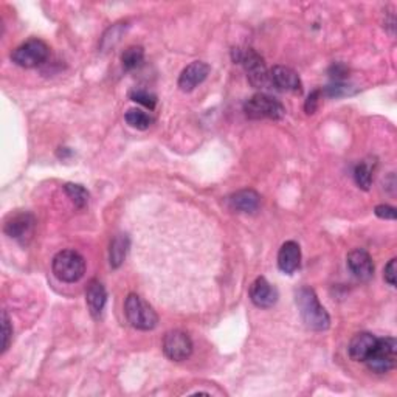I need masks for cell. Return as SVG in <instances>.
Segmentation results:
<instances>
[{
    "mask_svg": "<svg viewBox=\"0 0 397 397\" xmlns=\"http://www.w3.org/2000/svg\"><path fill=\"white\" fill-rule=\"evenodd\" d=\"M297 306L299 315L309 329L326 331L331 326V316L320 304L319 297L312 289L301 287L297 292Z\"/></svg>",
    "mask_w": 397,
    "mask_h": 397,
    "instance_id": "obj_1",
    "label": "cell"
},
{
    "mask_svg": "<svg viewBox=\"0 0 397 397\" xmlns=\"http://www.w3.org/2000/svg\"><path fill=\"white\" fill-rule=\"evenodd\" d=\"M125 315L132 328L140 331H153L158 323V315L143 298L137 294L128 295L125 301Z\"/></svg>",
    "mask_w": 397,
    "mask_h": 397,
    "instance_id": "obj_2",
    "label": "cell"
},
{
    "mask_svg": "<svg viewBox=\"0 0 397 397\" xmlns=\"http://www.w3.org/2000/svg\"><path fill=\"white\" fill-rule=\"evenodd\" d=\"M55 277L63 282H78L86 273V261L78 252L63 250L59 252L51 264Z\"/></svg>",
    "mask_w": 397,
    "mask_h": 397,
    "instance_id": "obj_3",
    "label": "cell"
},
{
    "mask_svg": "<svg viewBox=\"0 0 397 397\" xmlns=\"http://www.w3.org/2000/svg\"><path fill=\"white\" fill-rule=\"evenodd\" d=\"M233 61L237 64L244 66L245 72H247V78H249V81L253 87H266L270 84L269 83V70L266 67V63H264V59L254 50L234 48Z\"/></svg>",
    "mask_w": 397,
    "mask_h": 397,
    "instance_id": "obj_4",
    "label": "cell"
},
{
    "mask_svg": "<svg viewBox=\"0 0 397 397\" xmlns=\"http://www.w3.org/2000/svg\"><path fill=\"white\" fill-rule=\"evenodd\" d=\"M244 112L250 120H281L286 115V109L277 98L267 93H257L244 104Z\"/></svg>",
    "mask_w": 397,
    "mask_h": 397,
    "instance_id": "obj_5",
    "label": "cell"
},
{
    "mask_svg": "<svg viewBox=\"0 0 397 397\" xmlns=\"http://www.w3.org/2000/svg\"><path fill=\"white\" fill-rule=\"evenodd\" d=\"M50 56V48L41 39H30L24 42L11 53V61L19 67L34 68L42 66Z\"/></svg>",
    "mask_w": 397,
    "mask_h": 397,
    "instance_id": "obj_6",
    "label": "cell"
},
{
    "mask_svg": "<svg viewBox=\"0 0 397 397\" xmlns=\"http://www.w3.org/2000/svg\"><path fill=\"white\" fill-rule=\"evenodd\" d=\"M397 360V341L393 337H385V339H377V345L374 351L371 352L365 364L371 371L377 374H383L391 371L396 366Z\"/></svg>",
    "mask_w": 397,
    "mask_h": 397,
    "instance_id": "obj_7",
    "label": "cell"
},
{
    "mask_svg": "<svg viewBox=\"0 0 397 397\" xmlns=\"http://www.w3.org/2000/svg\"><path fill=\"white\" fill-rule=\"evenodd\" d=\"M165 356L172 361H183L192 354V341L183 331H170L163 339Z\"/></svg>",
    "mask_w": 397,
    "mask_h": 397,
    "instance_id": "obj_8",
    "label": "cell"
},
{
    "mask_svg": "<svg viewBox=\"0 0 397 397\" xmlns=\"http://www.w3.org/2000/svg\"><path fill=\"white\" fill-rule=\"evenodd\" d=\"M34 225L36 219L30 213H16L6 219L4 232L11 237V239L19 241L21 244H26L34 233Z\"/></svg>",
    "mask_w": 397,
    "mask_h": 397,
    "instance_id": "obj_9",
    "label": "cell"
},
{
    "mask_svg": "<svg viewBox=\"0 0 397 397\" xmlns=\"http://www.w3.org/2000/svg\"><path fill=\"white\" fill-rule=\"evenodd\" d=\"M269 83L281 92L301 93L303 84L294 68L286 66H275L269 72Z\"/></svg>",
    "mask_w": 397,
    "mask_h": 397,
    "instance_id": "obj_10",
    "label": "cell"
},
{
    "mask_svg": "<svg viewBox=\"0 0 397 397\" xmlns=\"http://www.w3.org/2000/svg\"><path fill=\"white\" fill-rule=\"evenodd\" d=\"M348 269L359 281H369L374 277V262L364 249H356L348 254Z\"/></svg>",
    "mask_w": 397,
    "mask_h": 397,
    "instance_id": "obj_11",
    "label": "cell"
},
{
    "mask_svg": "<svg viewBox=\"0 0 397 397\" xmlns=\"http://www.w3.org/2000/svg\"><path fill=\"white\" fill-rule=\"evenodd\" d=\"M210 66L202 61H194L179 76V89L182 92H192L210 75Z\"/></svg>",
    "mask_w": 397,
    "mask_h": 397,
    "instance_id": "obj_12",
    "label": "cell"
},
{
    "mask_svg": "<svg viewBox=\"0 0 397 397\" xmlns=\"http://www.w3.org/2000/svg\"><path fill=\"white\" fill-rule=\"evenodd\" d=\"M250 298L253 304L259 309L273 307L278 301V290L266 278H257L250 287Z\"/></svg>",
    "mask_w": 397,
    "mask_h": 397,
    "instance_id": "obj_13",
    "label": "cell"
},
{
    "mask_svg": "<svg viewBox=\"0 0 397 397\" xmlns=\"http://www.w3.org/2000/svg\"><path fill=\"white\" fill-rule=\"evenodd\" d=\"M301 266V249L295 241H287L281 245L278 253V267L282 273L292 275Z\"/></svg>",
    "mask_w": 397,
    "mask_h": 397,
    "instance_id": "obj_14",
    "label": "cell"
},
{
    "mask_svg": "<svg viewBox=\"0 0 397 397\" xmlns=\"http://www.w3.org/2000/svg\"><path fill=\"white\" fill-rule=\"evenodd\" d=\"M377 345V337L369 332H359L349 341L348 352L354 361H365Z\"/></svg>",
    "mask_w": 397,
    "mask_h": 397,
    "instance_id": "obj_15",
    "label": "cell"
},
{
    "mask_svg": "<svg viewBox=\"0 0 397 397\" xmlns=\"http://www.w3.org/2000/svg\"><path fill=\"white\" fill-rule=\"evenodd\" d=\"M105 301H108V294H105L104 286L98 279H92L86 287V303L93 319H100Z\"/></svg>",
    "mask_w": 397,
    "mask_h": 397,
    "instance_id": "obj_16",
    "label": "cell"
},
{
    "mask_svg": "<svg viewBox=\"0 0 397 397\" xmlns=\"http://www.w3.org/2000/svg\"><path fill=\"white\" fill-rule=\"evenodd\" d=\"M228 204L239 213H254L261 205V196L254 190H241L228 197Z\"/></svg>",
    "mask_w": 397,
    "mask_h": 397,
    "instance_id": "obj_17",
    "label": "cell"
},
{
    "mask_svg": "<svg viewBox=\"0 0 397 397\" xmlns=\"http://www.w3.org/2000/svg\"><path fill=\"white\" fill-rule=\"evenodd\" d=\"M129 250V237L128 234H118L110 242L109 259L112 269H118L126 259V254Z\"/></svg>",
    "mask_w": 397,
    "mask_h": 397,
    "instance_id": "obj_18",
    "label": "cell"
},
{
    "mask_svg": "<svg viewBox=\"0 0 397 397\" xmlns=\"http://www.w3.org/2000/svg\"><path fill=\"white\" fill-rule=\"evenodd\" d=\"M64 191L68 196V199L73 202V205L79 210H83L89 204V191H87L83 185L78 183H66L64 185Z\"/></svg>",
    "mask_w": 397,
    "mask_h": 397,
    "instance_id": "obj_19",
    "label": "cell"
},
{
    "mask_svg": "<svg viewBox=\"0 0 397 397\" xmlns=\"http://www.w3.org/2000/svg\"><path fill=\"white\" fill-rule=\"evenodd\" d=\"M143 61H145V50L140 46L128 47L125 53L121 55V63L125 70H134L143 64Z\"/></svg>",
    "mask_w": 397,
    "mask_h": 397,
    "instance_id": "obj_20",
    "label": "cell"
},
{
    "mask_svg": "<svg viewBox=\"0 0 397 397\" xmlns=\"http://www.w3.org/2000/svg\"><path fill=\"white\" fill-rule=\"evenodd\" d=\"M125 118L130 128H135L138 130H146L154 123V118L151 115H148L146 112L140 109H129Z\"/></svg>",
    "mask_w": 397,
    "mask_h": 397,
    "instance_id": "obj_21",
    "label": "cell"
},
{
    "mask_svg": "<svg viewBox=\"0 0 397 397\" xmlns=\"http://www.w3.org/2000/svg\"><path fill=\"white\" fill-rule=\"evenodd\" d=\"M354 180L357 183V187L361 188L364 191H368L371 188V182H373V171L371 166L368 163H360L356 166L354 170Z\"/></svg>",
    "mask_w": 397,
    "mask_h": 397,
    "instance_id": "obj_22",
    "label": "cell"
},
{
    "mask_svg": "<svg viewBox=\"0 0 397 397\" xmlns=\"http://www.w3.org/2000/svg\"><path fill=\"white\" fill-rule=\"evenodd\" d=\"M130 96V100L132 101H135L141 105H145V108H148L149 110H154L155 109V105H157V96L153 95L151 92H148V91H141V89H137V91H132L129 93Z\"/></svg>",
    "mask_w": 397,
    "mask_h": 397,
    "instance_id": "obj_23",
    "label": "cell"
},
{
    "mask_svg": "<svg viewBox=\"0 0 397 397\" xmlns=\"http://www.w3.org/2000/svg\"><path fill=\"white\" fill-rule=\"evenodd\" d=\"M125 30H126V26H123V24H115L113 26H110V29L105 31V34L103 36L101 48H110V47L115 46Z\"/></svg>",
    "mask_w": 397,
    "mask_h": 397,
    "instance_id": "obj_24",
    "label": "cell"
},
{
    "mask_svg": "<svg viewBox=\"0 0 397 397\" xmlns=\"http://www.w3.org/2000/svg\"><path fill=\"white\" fill-rule=\"evenodd\" d=\"M11 337H13V328H11L10 316H8L6 311H4L2 312V354L10 348Z\"/></svg>",
    "mask_w": 397,
    "mask_h": 397,
    "instance_id": "obj_25",
    "label": "cell"
},
{
    "mask_svg": "<svg viewBox=\"0 0 397 397\" xmlns=\"http://www.w3.org/2000/svg\"><path fill=\"white\" fill-rule=\"evenodd\" d=\"M326 95L328 96H335V98H340V96H345V95H351L352 92L349 91V86H346L345 83H334L331 86L326 87Z\"/></svg>",
    "mask_w": 397,
    "mask_h": 397,
    "instance_id": "obj_26",
    "label": "cell"
},
{
    "mask_svg": "<svg viewBox=\"0 0 397 397\" xmlns=\"http://www.w3.org/2000/svg\"><path fill=\"white\" fill-rule=\"evenodd\" d=\"M320 96H321L320 91H314L311 95L307 96V100L304 103V110H306L307 115H312V113H315L316 109H319Z\"/></svg>",
    "mask_w": 397,
    "mask_h": 397,
    "instance_id": "obj_27",
    "label": "cell"
},
{
    "mask_svg": "<svg viewBox=\"0 0 397 397\" xmlns=\"http://www.w3.org/2000/svg\"><path fill=\"white\" fill-rule=\"evenodd\" d=\"M374 213L377 217L385 219V220H396V208L390 205H377Z\"/></svg>",
    "mask_w": 397,
    "mask_h": 397,
    "instance_id": "obj_28",
    "label": "cell"
},
{
    "mask_svg": "<svg viewBox=\"0 0 397 397\" xmlns=\"http://www.w3.org/2000/svg\"><path fill=\"white\" fill-rule=\"evenodd\" d=\"M329 75L335 83H343V79L348 76V68L343 64H334L329 70Z\"/></svg>",
    "mask_w": 397,
    "mask_h": 397,
    "instance_id": "obj_29",
    "label": "cell"
},
{
    "mask_svg": "<svg viewBox=\"0 0 397 397\" xmlns=\"http://www.w3.org/2000/svg\"><path fill=\"white\" fill-rule=\"evenodd\" d=\"M396 272H397V259H391L385 267L383 278L391 287H396Z\"/></svg>",
    "mask_w": 397,
    "mask_h": 397,
    "instance_id": "obj_30",
    "label": "cell"
}]
</instances>
